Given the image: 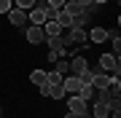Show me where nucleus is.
I'll use <instances>...</instances> for the list:
<instances>
[{
  "label": "nucleus",
  "instance_id": "obj_1",
  "mask_svg": "<svg viewBox=\"0 0 121 118\" xmlns=\"http://www.w3.org/2000/svg\"><path fill=\"white\" fill-rule=\"evenodd\" d=\"M67 110H70V113H86V110H89V102L81 99L78 94H67Z\"/></svg>",
  "mask_w": 121,
  "mask_h": 118
},
{
  "label": "nucleus",
  "instance_id": "obj_2",
  "mask_svg": "<svg viewBox=\"0 0 121 118\" xmlns=\"http://www.w3.org/2000/svg\"><path fill=\"white\" fill-rule=\"evenodd\" d=\"M27 16H30V22H32L35 27H43V22L48 19V11H46V5H35Z\"/></svg>",
  "mask_w": 121,
  "mask_h": 118
},
{
  "label": "nucleus",
  "instance_id": "obj_3",
  "mask_svg": "<svg viewBox=\"0 0 121 118\" xmlns=\"http://www.w3.org/2000/svg\"><path fill=\"white\" fill-rule=\"evenodd\" d=\"M27 40H30V46H38V43H43V40H46V32H43V27H35V24H30V30H27Z\"/></svg>",
  "mask_w": 121,
  "mask_h": 118
},
{
  "label": "nucleus",
  "instance_id": "obj_4",
  "mask_svg": "<svg viewBox=\"0 0 121 118\" xmlns=\"http://www.w3.org/2000/svg\"><path fill=\"white\" fill-rule=\"evenodd\" d=\"M67 65H70V75H75V78H78V75H81L83 70H89V65H86V59H83L81 54H78V57H73V59L67 62Z\"/></svg>",
  "mask_w": 121,
  "mask_h": 118
},
{
  "label": "nucleus",
  "instance_id": "obj_5",
  "mask_svg": "<svg viewBox=\"0 0 121 118\" xmlns=\"http://www.w3.org/2000/svg\"><path fill=\"white\" fill-rule=\"evenodd\" d=\"M8 22H11L13 27H24V24H27V11L11 8V11H8Z\"/></svg>",
  "mask_w": 121,
  "mask_h": 118
},
{
  "label": "nucleus",
  "instance_id": "obj_6",
  "mask_svg": "<svg viewBox=\"0 0 121 118\" xmlns=\"http://www.w3.org/2000/svg\"><path fill=\"white\" fill-rule=\"evenodd\" d=\"M62 89H65V94H78L81 81H78L75 75H65V78H62Z\"/></svg>",
  "mask_w": 121,
  "mask_h": 118
},
{
  "label": "nucleus",
  "instance_id": "obj_7",
  "mask_svg": "<svg viewBox=\"0 0 121 118\" xmlns=\"http://www.w3.org/2000/svg\"><path fill=\"white\" fill-rule=\"evenodd\" d=\"M86 40H91V43H102V40H108V30H105V27H91V30L86 32Z\"/></svg>",
  "mask_w": 121,
  "mask_h": 118
},
{
  "label": "nucleus",
  "instance_id": "obj_8",
  "mask_svg": "<svg viewBox=\"0 0 121 118\" xmlns=\"http://www.w3.org/2000/svg\"><path fill=\"white\" fill-rule=\"evenodd\" d=\"M54 22L59 24L62 30H70V24H73V16H70L65 8H59V11H56V16H54Z\"/></svg>",
  "mask_w": 121,
  "mask_h": 118
},
{
  "label": "nucleus",
  "instance_id": "obj_9",
  "mask_svg": "<svg viewBox=\"0 0 121 118\" xmlns=\"http://www.w3.org/2000/svg\"><path fill=\"white\" fill-rule=\"evenodd\" d=\"M43 32H46V38H56V35H62V27L54 19H46L43 22Z\"/></svg>",
  "mask_w": 121,
  "mask_h": 118
},
{
  "label": "nucleus",
  "instance_id": "obj_10",
  "mask_svg": "<svg viewBox=\"0 0 121 118\" xmlns=\"http://www.w3.org/2000/svg\"><path fill=\"white\" fill-rule=\"evenodd\" d=\"M108 83H110V75L94 73V78H91V86H94V89H108Z\"/></svg>",
  "mask_w": 121,
  "mask_h": 118
},
{
  "label": "nucleus",
  "instance_id": "obj_11",
  "mask_svg": "<svg viewBox=\"0 0 121 118\" xmlns=\"http://www.w3.org/2000/svg\"><path fill=\"white\" fill-rule=\"evenodd\" d=\"M62 8H65L70 16H81V13H83V8L75 3V0H65V5H62Z\"/></svg>",
  "mask_w": 121,
  "mask_h": 118
},
{
  "label": "nucleus",
  "instance_id": "obj_12",
  "mask_svg": "<svg viewBox=\"0 0 121 118\" xmlns=\"http://www.w3.org/2000/svg\"><path fill=\"white\" fill-rule=\"evenodd\" d=\"M30 83L43 86V83H46V70H32V73H30Z\"/></svg>",
  "mask_w": 121,
  "mask_h": 118
},
{
  "label": "nucleus",
  "instance_id": "obj_13",
  "mask_svg": "<svg viewBox=\"0 0 121 118\" xmlns=\"http://www.w3.org/2000/svg\"><path fill=\"white\" fill-rule=\"evenodd\" d=\"M54 73H59L62 78H65V75H70V65H67V59H56V65H54Z\"/></svg>",
  "mask_w": 121,
  "mask_h": 118
},
{
  "label": "nucleus",
  "instance_id": "obj_14",
  "mask_svg": "<svg viewBox=\"0 0 121 118\" xmlns=\"http://www.w3.org/2000/svg\"><path fill=\"white\" fill-rule=\"evenodd\" d=\"M110 107L105 105V102H94V118H108Z\"/></svg>",
  "mask_w": 121,
  "mask_h": 118
},
{
  "label": "nucleus",
  "instance_id": "obj_15",
  "mask_svg": "<svg viewBox=\"0 0 121 118\" xmlns=\"http://www.w3.org/2000/svg\"><path fill=\"white\" fill-rule=\"evenodd\" d=\"M35 3H38V0H13V5H16V8H22V11H32Z\"/></svg>",
  "mask_w": 121,
  "mask_h": 118
},
{
  "label": "nucleus",
  "instance_id": "obj_16",
  "mask_svg": "<svg viewBox=\"0 0 121 118\" xmlns=\"http://www.w3.org/2000/svg\"><path fill=\"white\" fill-rule=\"evenodd\" d=\"M46 83H48V86H59V83H62V75L59 73H46Z\"/></svg>",
  "mask_w": 121,
  "mask_h": 118
},
{
  "label": "nucleus",
  "instance_id": "obj_17",
  "mask_svg": "<svg viewBox=\"0 0 121 118\" xmlns=\"http://www.w3.org/2000/svg\"><path fill=\"white\" fill-rule=\"evenodd\" d=\"M48 97H51V99H62V97H67V94H65V89H62V83H59V86H51Z\"/></svg>",
  "mask_w": 121,
  "mask_h": 118
},
{
  "label": "nucleus",
  "instance_id": "obj_18",
  "mask_svg": "<svg viewBox=\"0 0 121 118\" xmlns=\"http://www.w3.org/2000/svg\"><path fill=\"white\" fill-rule=\"evenodd\" d=\"M91 78H94V70H83L81 75H78V81H81V83H91Z\"/></svg>",
  "mask_w": 121,
  "mask_h": 118
},
{
  "label": "nucleus",
  "instance_id": "obj_19",
  "mask_svg": "<svg viewBox=\"0 0 121 118\" xmlns=\"http://www.w3.org/2000/svg\"><path fill=\"white\" fill-rule=\"evenodd\" d=\"M13 8V0H0V13H8Z\"/></svg>",
  "mask_w": 121,
  "mask_h": 118
},
{
  "label": "nucleus",
  "instance_id": "obj_20",
  "mask_svg": "<svg viewBox=\"0 0 121 118\" xmlns=\"http://www.w3.org/2000/svg\"><path fill=\"white\" fill-rule=\"evenodd\" d=\"M46 5H48V8H54V11H59L62 5H65V0H48Z\"/></svg>",
  "mask_w": 121,
  "mask_h": 118
},
{
  "label": "nucleus",
  "instance_id": "obj_21",
  "mask_svg": "<svg viewBox=\"0 0 121 118\" xmlns=\"http://www.w3.org/2000/svg\"><path fill=\"white\" fill-rule=\"evenodd\" d=\"M40 89V94H43V97H48V91H51V86H48V83H43V86H38Z\"/></svg>",
  "mask_w": 121,
  "mask_h": 118
},
{
  "label": "nucleus",
  "instance_id": "obj_22",
  "mask_svg": "<svg viewBox=\"0 0 121 118\" xmlns=\"http://www.w3.org/2000/svg\"><path fill=\"white\" fill-rule=\"evenodd\" d=\"M75 3H78V5H81V8H83V5H89V3H94V0H75Z\"/></svg>",
  "mask_w": 121,
  "mask_h": 118
},
{
  "label": "nucleus",
  "instance_id": "obj_23",
  "mask_svg": "<svg viewBox=\"0 0 121 118\" xmlns=\"http://www.w3.org/2000/svg\"><path fill=\"white\" fill-rule=\"evenodd\" d=\"M65 118H78V113H70V110H67V115Z\"/></svg>",
  "mask_w": 121,
  "mask_h": 118
},
{
  "label": "nucleus",
  "instance_id": "obj_24",
  "mask_svg": "<svg viewBox=\"0 0 121 118\" xmlns=\"http://www.w3.org/2000/svg\"><path fill=\"white\" fill-rule=\"evenodd\" d=\"M94 3H97V5H105V3H108V0H94Z\"/></svg>",
  "mask_w": 121,
  "mask_h": 118
},
{
  "label": "nucleus",
  "instance_id": "obj_25",
  "mask_svg": "<svg viewBox=\"0 0 121 118\" xmlns=\"http://www.w3.org/2000/svg\"><path fill=\"white\" fill-rule=\"evenodd\" d=\"M0 115H3V110H0Z\"/></svg>",
  "mask_w": 121,
  "mask_h": 118
}]
</instances>
